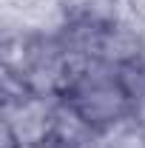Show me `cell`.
<instances>
[{"instance_id":"cell-7","label":"cell","mask_w":145,"mask_h":148,"mask_svg":"<svg viewBox=\"0 0 145 148\" xmlns=\"http://www.w3.org/2000/svg\"><path fill=\"white\" fill-rule=\"evenodd\" d=\"M74 148H108V143H105V134H100V131H91L88 137H83V140H80Z\"/></svg>"},{"instance_id":"cell-6","label":"cell","mask_w":145,"mask_h":148,"mask_svg":"<svg viewBox=\"0 0 145 148\" xmlns=\"http://www.w3.org/2000/svg\"><path fill=\"white\" fill-rule=\"evenodd\" d=\"M105 143H108V148H145V134L134 120H128L122 125L105 131Z\"/></svg>"},{"instance_id":"cell-1","label":"cell","mask_w":145,"mask_h":148,"mask_svg":"<svg viewBox=\"0 0 145 148\" xmlns=\"http://www.w3.org/2000/svg\"><path fill=\"white\" fill-rule=\"evenodd\" d=\"M63 100L71 103L85 125L100 134L134 120L137 114L134 100L120 83V69L105 60H88L74 66Z\"/></svg>"},{"instance_id":"cell-5","label":"cell","mask_w":145,"mask_h":148,"mask_svg":"<svg viewBox=\"0 0 145 148\" xmlns=\"http://www.w3.org/2000/svg\"><path fill=\"white\" fill-rule=\"evenodd\" d=\"M71 14L94 20L100 26H114L131 20V0H63Z\"/></svg>"},{"instance_id":"cell-3","label":"cell","mask_w":145,"mask_h":148,"mask_svg":"<svg viewBox=\"0 0 145 148\" xmlns=\"http://www.w3.org/2000/svg\"><path fill=\"white\" fill-rule=\"evenodd\" d=\"M103 34H105V26H100L94 20H85L80 14H68L63 29L57 32V40L66 49L68 60L74 66H80V63H88V60H100Z\"/></svg>"},{"instance_id":"cell-4","label":"cell","mask_w":145,"mask_h":148,"mask_svg":"<svg viewBox=\"0 0 145 148\" xmlns=\"http://www.w3.org/2000/svg\"><path fill=\"white\" fill-rule=\"evenodd\" d=\"M142 51H145V34H142V29H140V23L122 20V23L105 26L100 60H105L111 66L122 69L128 63H137V60L142 57Z\"/></svg>"},{"instance_id":"cell-2","label":"cell","mask_w":145,"mask_h":148,"mask_svg":"<svg viewBox=\"0 0 145 148\" xmlns=\"http://www.w3.org/2000/svg\"><path fill=\"white\" fill-rule=\"evenodd\" d=\"M57 100L26 91H3V145L43 148L46 143H51Z\"/></svg>"},{"instance_id":"cell-8","label":"cell","mask_w":145,"mask_h":148,"mask_svg":"<svg viewBox=\"0 0 145 148\" xmlns=\"http://www.w3.org/2000/svg\"><path fill=\"white\" fill-rule=\"evenodd\" d=\"M134 123H137V125H140V131L145 134V106H140V108H137V114H134Z\"/></svg>"},{"instance_id":"cell-9","label":"cell","mask_w":145,"mask_h":148,"mask_svg":"<svg viewBox=\"0 0 145 148\" xmlns=\"http://www.w3.org/2000/svg\"><path fill=\"white\" fill-rule=\"evenodd\" d=\"M43 148H74V145H68V143H60V140H51V143H46Z\"/></svg>"}]
</instances>
